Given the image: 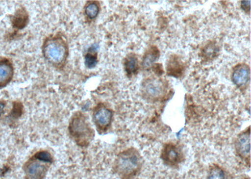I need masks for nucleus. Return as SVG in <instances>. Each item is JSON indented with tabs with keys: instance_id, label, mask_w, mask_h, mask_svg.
<instances>
[{
	"instance_id": "6ab92c4d",
	"label": "nucleus",
	"mask_w": 251,
	"mask_h": 179,
	"mask_svg": "<svg viewBox=\"0 0 251 179\" xmlns=\"http://www.w3.org/2000/svg\"><path fill=\"white\" fill-rule=\"evenodd\" d=\"M35 159L42 161V162L51 163H52V157L48 152L47 151H40L37 152L34 155Z\"/></svg>"
},
{
	"instance_id": "f8f14e48",
	"label": "nucleus",
	"mask_w": 251,
	"mask_h": 179,
	"mask_svg": "<svg viewBox=\"0 0 251 179\" xmlns=\"http://www.w3.org/2000/svg\"><path fill=\"white\" fill-rule=\"evenodd\" d=\"M123 67L127 77L131 78L137 75L140 68L137 55L135 53H130L126 56L123 60Z\"/></svg>"
},
{
	"instance_id": "423d86ee",
	"label": "nucleus",
	"mask_w": 251,
	"mask_h": 179,
	"mask_svg": "<svg viewBox=\"0 0 251 179\" xmlns=\"http://www.w3.org/2000/svg\"><path fill=\"white\" fill-rule=\"evenodd\" d=\"M114 113L104 102H100L94 108L93 119L99 133H104L111 127Z\"/></svg>"
},
{
	"instance_id": "ddd939ff",
	"label": "nucleus",
	"mask_w": 251,
	"mask_h": 179,
	"mask_svg": "<svg viewBox=\"0 0 251 179\" xmlns=\"http://www.w3.org/2000/svg\"><path fill=\"white\" fill-rule=\"evenodd\" d=\"M13 28L16 30H22L27 26L29 22L28 11L24 6L18 8L11 19Z\"/></svg>"
},
{
	"instance_id": "dca6fc26",
	"label": "nucleus",
	"mask_w": 251,
	"mask_h": 179,
	"mask_svg": "<svg viewBox=\"0 0 251 179\" xmlns=\"http://www.w3.org/2000/svg\"><path fill=\"white\" fill-rule=\"evenodd\" d=\"M98 48L99 45L94 44L87 49V52L84 55V64L87 69H94L97 66L99 62Z\"/></svg>"
},
{
	"instance_id": "f3484780",
	"label": "nucleus",
	"mask_w": 251,
	"mask_h": 179,
	"mask_svg": "<svg viewBox=\"0 0 251 179\" xmlns=\"http://www.w3.org/2000/svg\"><path fill=\"white\" fill-rule=\"evenodd\" d=\"M206 179H230V176L223 167L213 164L208 169Z\"/></svg>"
},
{
	"instance_id": "f257e3e1",
	"label": "nucleus",
	"mask_w": 251,
	"mask_h": 179,
	"mask_svg": "<svg viewBox=\"0 0 251 179\" xmlns=\"http://www.w3.org/2000/svg\"><path fill=\"white\" fill-rule=\"evenodd\" d=\"M42 52L44 59L53 68L58 70L64 69L69 55L66 36L60 32L47 36L42 44Z\"/></svg>"
},
{
	"instance_id": "39448f33",
	"label": "nucleus",
	"mask_w": 251,
	"mask_h": 179,
	"mask_svg": "<svg viewBox=\"0 0 251 179\" xmlns=\"http://www.w3.org/2000/svg\"><path fill=\"white\" fill-rule=\"evenodd\" d=\"M160 158L165 165L174 169H178L185 160L182 148L174 142L165 143L161 151Z\"/></svg>"
},
{
	"instance_id": "aec40b11",
	"label": "nucleus",
	"mask_w": 251,
	"mask_h": 179,
	"mask_svg": "<svg viewBox=\"0 0 251 179\" xmlns=\"http://www.w3.org/2000/svg\"><path fill=\"white\" fill-rule=\"evenodd\" d=\"M217 49V48L214 45L208 44L205 46V49H203V54L207 55V57H212L213 55H216Z\"/></svg>"
},
{
	"instance_id": "20e7f679",
	"label": "nucleus",
	"mask_w": 251,
	"mask_h": 179,
	"mask_svg": "<svg viewBox=\"0 0 251 179\" xmlns=\"http://www.w3.org/2000/svg\"><path fill=\"white\" fill-rule=\"evenodd\" d=\"M167 88L165 80L153 76L145 78L141 84L143 97L151 102H158L164 98L167 93Z\"/></svg>"
},
{
	"instance_id": "412c9836",
	"label": "nucleus",
	"mask_w": 251,
	"mask_h": 179,
	"mask_svg": "<svg viewBox=\"0 0 251 179\" xmlns=\"http://www.w3.org/2000/svg\"><path fill=\"white\" fill-rule=\"evenodd\" d=\"M251 1H241V8L244 12L250 14L251 11Z\"/></svg>"
},
{
	"instance_id": "7ed1b4c3",
	"label": "nucleus",
	"mask_w": 251,
	"mask_h": 179,
	"mask_svg": "<svg viewBox=\"0 0 251 179\" xmlns=\"http://www.w3.org/2000/svg\"><path fill=\"white\" fill-rule=\"evenodd\" d=\"M68 129L72 138L79 146H87L94 139V129L87 116L81 111L75 112L72 116Z\"/></svg>"
},
{
	"instance_id": "2eb2a0df",
	"label": "nucleus",
	"mask_w": 251,
	"mask_h": 179,
	"mask_svg": "<svg viewBox=\"0 0 251 179\" xmlns=\"http://www.w3.org/2000/svg\"><path fill=\"white\" fill-rule=\"evenodd\" d=\"M100 11V1L89 0L86 2L84 7V14L87 22H93L98 17Z\"/></svg>"
},
{
	"instance_id": "1a4fd4ad",
	"label": "nucleus",
	"mask_w": 251,
	"mask_h": 179,
	"mask_svg": "<svg viewBox=\"0 0 251 179\" xmlns=\"http://www.w3.org/2000/svg\"><path fill=\"white\" fill-rule=\"evenodd\" d=\"M44 163L37 159L29 161L24 167L26 179H44L48 171Z\"/></svg>"
},
{
	"instance_id": "0eeeda50",
	"label": "nucleus",
	"mask_w": 251,
	"mask_h": 179,
	"mask_svg": "<svg viewBox=\"0 0 251 179\" xmlns=\"http://www.w3.org/2000/svg\"><path fill=\"white\" fill-rule=\"evenodd\" d=\"M234 149L237 156L250 167L251 163L250 126L237 136L234 142Z\"/></svg>"
},
{
	"instance_id": "4468645a",
	"label": "nucleus",
	"mask_w": 251,
	"mask_h": 179,
	"mask_svg": "<svg viewBox=\"0 0 251 179\" xmlns=\"http://www.w3.org/2000/svg\"><path fill=\"white\" fill-rule=\"evenodd\" d=\"M160 57V51L155 46H150L143 56L141 66L145 70L152 68Z\"/></svg>"
},
{
	"instance_id": "4be33fe9",
	"label": "nucleus",
	"mask_w": 251,
	"mask_h": 179,
	"mask_svg": "<svg viewBox=\"0 0 251 179\" xmlns=\"http://www.w3.org/2000/svg\"><path fill=\"white\" fill-rule=\"evenodd\" d=\"M5 102H0V116L4 113V107H5Z\"/></svg>"
},
{
	"instance_id": "f03ea898",
	"label": "nucleus",
	"mask_w": 251,
	"mask_h": 179,
	"mask_svg": "<svg viewBox=\"0 0 251 179\" xmlns=\"http://www.w3.org/2000/svg\"><path fill=\"white\" fill-rule=\"evenodd\" d=\"M144 160L140 152L130 147L120 152L114 161L113 169L122 179H133L140 174Z\"/></svg>"
},
{
	"instance_id": "6e6552de",
	"label": "nucleus",
	"mask_w": 251,
	"mask_h": 179,
	"mask_svg": "<svg viewBox=\"0 0 251 179\" xmlns=\"http://www.w3.org/2000/svg\"><path fill=\"white\" fill-rule=\"evenodd\" d=\"M231 79L233 83L239 88H243L250 83L251 69L245 63H240L233 68Z\"/></svg>"
},
{
	"instance_id": "a211bd4d",
	"label": "nucleus",
	"mask_w": 251,
	"mask_h": 179,
	"mask_svg": "<svg viewBox=\"0 0 251 179\" xmlns=\"http://www.w3.org/2000/svg\"><path fill=\"white\" fill-rule=\"evenodd\" d=\"M24 106L21 102H15L13 103V109L10 113V116L13 118H18L23 113Z\"/></svg>"
},
{
	"instance_id": "9b49d317",
	"label": "nucleus",
	"mask_w": 251,
	"mask_h": 179,
	"mask_svg": "<svg viewBox=\"0 0 251 179\" xmlns=\"http://www.w3.org/2000/svg\"><path fill=\"white\" fill-rule=\"evenodd\" d=\"M14 76V67L7 58L0 59V89L5 88L12 82Z\"/></svg>"
},
{
	"instance_id": "9d476101",
	"label": "nucleus",
	"mask_w": 251,
	"mask_h": 179,
	"mask_svg": "<svg viewBox=\"0 0 251 179\" xmlns=\"http://www.w3.org/2000/svg\"><path fill=\"white\" fill-rule=\"evenodd\" d=\"M185 64L178 55L172 54L166 63V71L170 77L180 78L185 71Z\"/></svg>"
}]
</instances>
